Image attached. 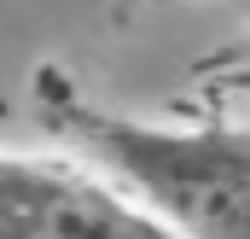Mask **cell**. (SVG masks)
Returning <instances> with one entry per match:
<instances>
[{
	"mask_svg": "<svg viewBox=\"0 0 250 239\" xmlns=\"http://www.w3.org/2000/svg\"><path fill=\"white\" fill-rule=\"evenodd\" d=\"M0 239H187L163 210L47 158L0 146Z\"/></svg>",
	"mask_w": 250,
	"mask_h": 239,
	"instance_id": "cell-2",
	"label": "cell"
},
{
	"mask_svg": "<svg viewBox=\"0 0 250 239\" xmlns=\"http://www.w3.org/2000/svg\"><path fill=\"white\" fill-rule=\"evenodd\" d=\"M35 111L70 152L93 158L187 239H250V128L128 117L87 99L53 64L35 70Z\"/></svg>",
	"mask_w": 250,
	"mask_h": 239,
	"instance_id": "cell-1",
	"label": "cell"
}]
</instances>
